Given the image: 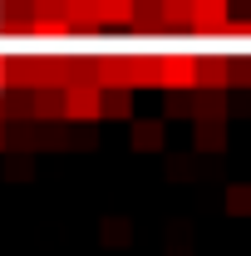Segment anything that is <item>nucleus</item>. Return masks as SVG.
<instances>
[{
    "label": "nucleus",
    "mask_w": 251,
    "mask_h": 256,
    "mask_svg": "<svg viewBox=\"0 0 251 256\" xmlns=\"http://www.w3.org/2000/svg\"><path fill=\"white\" fill-rule=\"evenodd\" d=\"M98 114H104V89H98V79H74V84H64V118L94 124Z\"/></svg>",
    "instance_id": "nucleus-1"
},
{
    "label": "nucleus",
    "mask_w": 251,
    "mask_h": 256,
    "mask_svg": "<svg viewBox=\"0 0 251 256\" xmlns=\"http://www.w3.org/2000/svg\"><path fill=\"white\" fill-rule=\"evenodd\" d=\"M192 15L188 25L197 34H226V25H232V0H188Z\"/></svg>",
    "instance_id": "nucleus-2"
},
{
    "label": "nucleus",
    "mask_w": 251,
    "mask_h": 256,
    "mask_svg": "<svg viewBox=\"0 0 251 256\" xmlns=\"http://www.w3.org/2000/svg\"><path fill=\"white\" fill-rule=\"evenodd\" d=\"M153 79L172 84V89H197V60H192V54H158L153 60Z\"/></svg>",
    "instance_id": "nucleus-3"
},
{
    "label": "nucleus",
    "mask_w": 251,
    "mask_h": 256,
    "mask_svg": "<svg viewBox=\"0 0 251 256\" xmlns=\"http://www.w3.org/2000/svg\"><path fill=\"white\" fill-rule=\"evenodd\" d=\"M138 0H98V20L104 25H133Z\"/></svg>",
    "instance_id": "nucleus-4"
},
{
    "label": "nucleus",
    "mask_w": 251,
    "mask_h": 256,
    "mask_svg": "<svg viewBox=\"0 0 251 256\" xmlns=\"http://www.w3.org/2000/svg\"><path fill=\"white\" fill-rule=\"evenodd\" d=\"M133 148H143V153L162 148V124H153V118H138V124H133Z\"/></svg>",
    "instance_id": "nucleus-5"
},
{
    "label": "nucleus",
    "mask_w": 251,
    "mask_h": 256,
    "mask_svg": "<svg viewBox=\"0 0 251 256\" xmlns=\"http://www.w3.org/2000/svg\"><path fill=\"white\" fill-rule=\"evenodd\" d=\"M222 143H226L222 118H197V148H222Z\"/></svg>",
    "instance_id": "nucleus-6"
},
{
    "label": "nucleus",
    "mask_w": 251,
    "mask_h": 256,
    "mask_svg": "<svg viewBox=\"0 0 251 256\" xmlns=\"http://www.w3.org/2000/svg\"><path fill=\"white\" fill-rule=\"evenodd\" d=\"M226 212H232V217H251V188L246 182L226 188Z\"/></svg>",
    "instance_id": "nucleus-7"
},
{
    "label": "nucleus",
    "mask_w": 251,
    "mask_h": 256,
    "mask_svg": "<svg viewBox=\"0 0 251 256\" xmlns=\"http://www.w3.org/2000/svg\"><path fill=\"white\" fill-rule=\"evenodd\" d=\"M232 84H251V60H226V89Z\"/></svg>",
    "instance_id": "nucleus-8"
},
{
    "label": "nucleus",
    "mask_w": 251,
    "mask_h": 256,
    "mask_svg": "<svg viewBox=\"0 0 251 256\" xmlns=\"http://www.w3.org/2000/svg\"><path fill=\"white\" fill-rule=\"evenodd\" d=\"M104 114H114V118H128V94H104Z\"/></svg>",
    "instance_id": "nucleus-9"
},
{
    "label": "nucleus",
    "mask_w": 251,
    "mask_h": 256,
    "mask_svg": "<svg viewBox=\"0 0 251 256\" xmlns=\"http://www.w3.org/2000/svg\"><path fill=\"white\" fill-rule=\"evenodd\" d=\"M0 148H5V124H0Z\"/></svg>",
    "instance_id": "nucleus-10"
}]
</instances>
